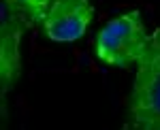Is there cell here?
Returning <instances> with one entry per match:
<instances>
[{"label":"cell","instance_id":"277c9868","mask_svg":"<svg viewBox=\"0 0 160 130\" xmlns=\"http://www.w3.org/2000/svg\"><path fill=\"white\" fill-rule=\"evenodd\" d=\"M94 17L90 0H53L43 22V34L56 43H71L86 34Z\"/></svg>","mask_w":160,"mask_h":130},{"label":"cell","instance_id":"6da1fadb","mask_svg":"<svg viewBox=\"0 0 160 130\" xmlns=\"http://www.w3.org/2000/svg\"><path fill=\"white\" fill-rule=\"evenodd\" d=\"M126 124L137 130H160V28H156L137 62L126 105Z\"/></svg>","mask_w":160,"mask_h":130},{"label":"cell","instance_id":"7a4b0ae2","mask_svg":"<svg viewBox=\"0 0 160 130\" xmlns=\"http://www.w3.org/2000/svg\"><path fill=\"white\" fill-rule=\"evenodd\" d=\"M149 41L141 13L132 9L109 19L94 36V56L113 68L137 66Z\"/></svg>","mask_w":160,"mask_h":130},{"label":"cell","instance_id":"5b68a950","mask_svg":"<svg viewBox=\"0 0 160 130\" xmlns=\"http://www.w3.org/2000/svg\"><path fill=\"white\" fill-rule=\"evenodd\" d=\"M13 11H17L30 26L43 24L47 11H49L53 0H4Z\"/></svg>","mask_w":160,"mask_h":130},{"label":"cell","instance_id":"3957f363","mask_svg":"<svg viewBox=\"0 0 160 130\" xmlns=\"http://www.w3.org/2000/svg\"><path fill=\"white\" fill-rule=\"evenodd\" d=\"M26 19L17 11L0 0V96L4 100L22 75V53L19 43L24 34Z\"/></svg>","mask_w":160,"mask_h":130}]
</instances>
